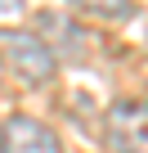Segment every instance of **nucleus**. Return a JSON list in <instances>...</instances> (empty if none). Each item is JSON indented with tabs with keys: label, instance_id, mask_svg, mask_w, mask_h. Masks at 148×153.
Segmentation results:
<instances>
[{
	"label": "nucleus",
	"instance_id": "f257e3e1",
	"mask_svg": "<svg viewBox=\"0 0 148 153\" xmlns=\"http://www.w3.org/2000/svg\"><path fill=\"white\" fill-rule=\"evenodd\" d=\"M5 54H9L14 72L23 76L27 86H45V81H54V72H58V59H54V50H49L45 36L9 32V36H5Z\"/></svg>",
	"mask_w": 148,
	"mask_h": 153
},
{
	"label": "nucleus",
	"instance_id": "f03ea898",
	"mask_svg": "<svg viewBox=\"0 0 148 153\" xmlns=\"http://www.w3.org/2000/svg\"><path fill=\"white\" fill-rule=\"evenodd\" d=\"M108 149L112 153H148V104L121 99L108 108Z\"/></svg>",
	"mask_w": 148,
	"mask_h": 153
},
{
	"label": "nucleus",
	"instance_id": "7ed1b4c3",
	"mask_svg": "<svg viewBox=\"0 0 148 153\" xmlns=\"http://www.w3.org/2000/svg\"><path fill=\"white\" fill-rule=\"evenodd\" d=\"M0 153H63V140L54 135V126L18 113L0 126Z\"/></svg>",
	"mask_w": 148,
	"mask_h": 153
},
{
	"label": "nucleus",
	"instance_id": "20e7f679",
	"mask_svg": "<svg viewBox=\"0 0 148 153\" xmlns=\"http://www.w3.org/2000/svg\"><path fill=\"white\" fill-rule=\"evenodd\" d=\"M77 5L103 18H130V0H77Z\"/></svg>",
	"mask_w": 148,
	"mask_h": 153
},
{
	"label": "nucleus",
	"instance_id": "39448f33",
	"mask_svg": "<svg viewBox=\"0 0 148 153\" xmlns=\"http://www.w3.org/2000/svg\"><path fill=\"white\" fill-rule=\"evenodd\" d=\"M0 9H5V14H14V9H18V0H0Z\"/></svg>",
	"mask_w": 148,
	"mask_h": 153
}]
</instances>
